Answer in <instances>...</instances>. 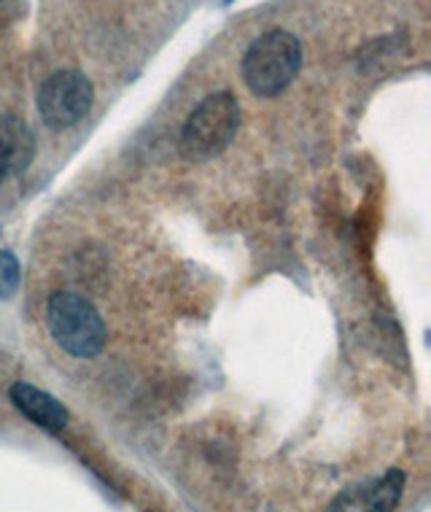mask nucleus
Returning a JSON list of instances; mask_svg holds the SVG:
<instances>
[{"label":"nucleus","instance_id":"obj_1","mask_svg":"<svg viewBox=\"0 0 431 512\" xmlns=\"http://www.w3.org/2000/svg\"><path fill=\"white\" fill-rule=\"evenodd\" d=\"M302 68L300 38L289 30H267L248 46L243 57V81L256 98H278Z\"/></svg>","mask_w":431,"mask_h":512},{"label":"nucleus","instance_id":"obj_2","mask_svg":"<svg viewBox=\"0 0 431 512\" xmlns=\"http://www.w3.org/2000/svg\"><path fill=\"white\" fill-rule=\"evenodd\" d=\"M46 324L54 343L76 359H95L106 348L108 329L95 305L76 292H54L46 302Z\"/></svg>","mask_w":431,"mask_h":512},{"label":"nucleus","instance_id":"obj_3","mask_svg":"<svg viewBox=\"0 0 431 512\" xmlns=\"http://www.w3.org/2000/svg\"><path fill=\"white\" fill-rule=\"evenodd\" d=\"M240 127V103L232 92H213L197 103L181 130V151L186 159L205 162L219 157L235 141Z\"/></svg>","mask_w":431,"mask_h":512},{"label":"nucleus","instance_id":"obj_4","mask_svg":"<svg viewBox=\"0 0 431 512\" xmlns=\"http://www.w3.org/2000/svg\"><path fill=\"white\" fill-rule=\"evenodd\" d=\"M95 89L81 71L62 68L38 89V116L49 130H71L92 111Z\"/></svg>","mask_w":431,"mask_h":512},{"label":"nucleus","instance_id":"obj_5","mask_svg":"<svg viewBox=\"0 0 431 512\" xmlns=\"http://www.w3.org/2000/svg\"><path fill=\"white\" fill-rule=\"evenodd\" d=\"M9 397L27 421H33V424L46 429V432L60 434L68 429V424H71L68 407L62 405L57 397H52L49 391L33 386V383H14L9 391Z\"/></svg>","mask_w":431,"mask_h":512},{"label":"nucleus","instance_id":"obj_6","mask_svg":"<svg viewBox=\"0 0 431 512\" xmlns=\"http://www.w3.org/2000/svg\"><path fill=\"white\" fill-rule=\"evenodd\" d=\"M0 143L9 157L11 176H22L36 157V138L17 116H0Z\"/></svg>","mask_w":431,"mask_h":512},{"label":"nucleus","instance_id":"obj_7","mask_svg":"<svg viewBox=\"0 0 431 512\" xmlns=\"http://www.w3.org/2000/svg\"><path fill=\"white\" fill-rule=\"evenodd\" d=\"M405 488V475L399 469H391L383 477H378L370 486H359V504L353 507H364V510H391L399 502Z\"/></svg>","mask_w":431,"mask_h":512},{"label":"nucleus","instance_id":"obj_8","mask_svg":"<svg viewBox=\"0 0 431 512\" xmlns=\"http://www.w3.org/2000/svg\"><path fill=\"white\" fill-rule=\"evenodd\" d=\"M19 283H22L19 262L9 251H0V302L11 300L19 292Z\"/></svg>","mask_w":431,"mask_h":512},{"label":"nucleus","instance_id":"obj_9","mask_svg":"<svg viewBox=\"0 0 431 512\" xmlns=\"http://www.w3.org/2000/svg\"><path fill=\"white\" fill-rule=\"evenodd\" d=\"M11 176L9 168V157H6V149H3V143H0V184Z\"/></svg>","mask_w":431,"mask_h":512}]
</instances>
